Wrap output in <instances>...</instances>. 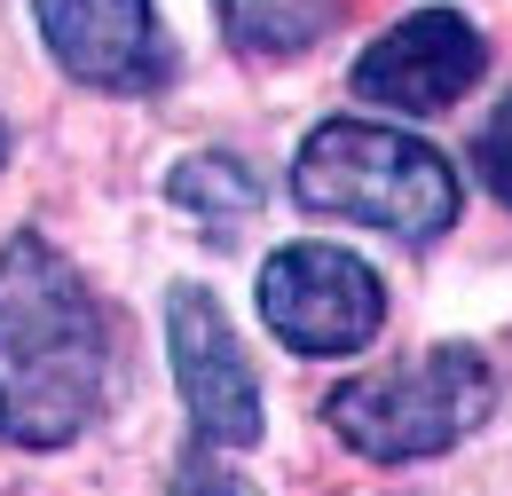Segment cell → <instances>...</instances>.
<instances>
[{
  "label": "cell",
  "instance_id": "cell-1",
  "mask_svg": "<svg viewBox=\"0 0 512 496\" xmlns=\"http://www.w3.org/2000/svg\"><path fill=\"white\" fill-rule=\"evenodd\" d=\"M111 394V315L40 229L0 245V441L71 449Z\"/></svg>",
  "mask_w": 512,
  "mask_h": 496
},
{
  "label": "cell",
  "instance_id": "cell-2",
  "mask_svg": "<svg viewBox=\"0 0 512 496\" xmlns=\"http://www.w3.org/2000/svg\"><path fill=\"white\" fill-rule=\"evenodd\" d=\"M292 197H300V213L355 221L402 245H434L465 205L457 166L442 150L379 119H323L292 158Z\"/></svg>",
  "mask_w": 512,
  "mask_h": 496
},
{
  "label": "cell",
  "instance_id": "cell-3",
  "mask_svg": "<svg viewBox=\"0 0 512 496\" xmlns=\"http://www.w3.org/2000/svg\"><path fill=\"white\" fill-rule=\"evenodd\" d=\"M489 410H497V371L465 339H442L426 355H394L379 371L331 386L323 426L363 465H418V457H449L457 441H473L489 426Z\"/></svg>",
  "mask_w": 512,
  "mask_h": 496
},
{
  "label": "cell",
  "instance_id": "cell-4",
  "mask_svg": "<svg viewBox=\"0 0 512 496\" xmlns=\"http://www.w3.org/2000/svg\"><path fill=\"white\" fill-rule=\"evenodd\" d=\"M260 323L292 355H355L386 331V284L347 245L300 237V245H276L260 268Z\"/></svg>",
  "mask_w": 512,
  "mask_h": 496
},
{
  "label": "cell",
  "instance_id": "cell-5",
  "mask_svg": "<svg viewBox=\"0 0 512 496\" xmlns=\"http://www.w3.org/2000/svg\"><path fill=\"white\" fill-rule=\"evenodd\" d=\"M481 63H489V40H481L473 16L418 8V16L386 24L379 40L355 56L347 87H355V103L394 111V119H442V111H457L481 87Z\"/></svg>",
  "mask_w": 512,
  "mask_h": 496
},
{
  "label": "cell",
  "instance_id": "cell-6",
  "mask_svg": "<svg viewBox=\"0 0 512 496\" xmlns=\"http://www.w3.org/2000/svg\"><path fill=\"white\" fill-rule=\"evenodd\" d=\"M166 363H174V394L190 410L197 441L213 449H253L260 441V378L229 331V308L205 284H174L166 292Z\"/></svg>",
  "mask_w": 512,
  "mask_h": 496
},
{
  "label": "cell",
  "instance_id": "cell-7",
  "mask_svg": "<svg viewBox=\"0 0 512 496\" xmlns=\"http://www.w3.org/2000/svg\"><path fill=\"white\" fill-rule=\"evenodd\" d=\"M32 24L64 79L95 95H158L174 79V40L158 0H32Z\"/></svg>",
  "mask_w": 512,
  "mask_h": 496
},
{
  "label": "cell",
  "instance_id": "cell-8",
  "mask_svg": "<svg viewBox=\"0 0 512 496\" xmlns=\"http://www.w3.org/2000/svg\"><path fill=\"white\" fill-rule=\"evenodd\" d=\"M221 8V40L253 63L308 56L323 32L347 16V0H213Z\"/></svg>",
  "mask_w": 512,
  "mask_h": 496
},
{
  "label": "cell",
  "instance_id": "cell-9",
  "mask_svg": "<svg viewBox=\"0 0 512 496\" xmlns=\"http://www.w3.org/2000/svg\"><path fill=\"white\" fill-rule=\"evenodd\" d=\"M166 197L190 213L197 229L237 237V229L260 213V174L245 166V158H229V150H190V158L166 174Z\"/></svg>",
  "mask_w": 512,
  "mask_h": 496
},
{
  "label": "cell",
  "instance_id": "cell-10",
  "mask_svg": "<svg viewBox=\"0 0 512 496\" xmlns=\"http://www.w3.org/2000/svg\"><path fill=\"white\" fill-rule=\"evenodd\" d=\"M473 158H481V182H489V197H497V205H512V95L489 111L481 142H473Z\"/></svg>",
  "mask_w": 512,
  "mask_h": 496
},
{
  "label": "cell",
  "instance_id": "cell-11",
  "mask_svg": "<svg viewBox=\"0 0 512 496\" xmlns=\"http://www.w3.org/2000/svg\"><path fill=\"white\" fill-rule=\"evenodd\" d=\"M0 166H8V126H0Z\"/></svg>",
  "mask_w": 512,
  "mask_h": 496
}]
</instances>
